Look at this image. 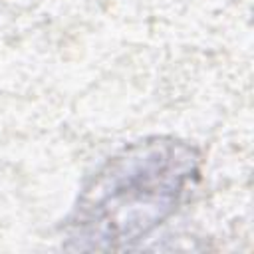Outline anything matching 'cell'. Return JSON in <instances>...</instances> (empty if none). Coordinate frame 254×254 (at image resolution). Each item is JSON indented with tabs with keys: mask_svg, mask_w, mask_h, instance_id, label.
<instances>
[{
	"mask_svg": "<svg viewBox=\"0 0 254 254\" xmlns=\"http://www.w3.org/2000/svg\"><path fill=\"white\" fill-rule=\"evenodd\" d=\"M196 177V159L181 143L155 141L127 149L83 192L73 240L81 248H119L145 236L181 202Z\"/></svg>",
	"mask_w": 254,
	"mask_h": 254,
	"instance_id": "1",
	"label": "cell"
}]
</instances>
